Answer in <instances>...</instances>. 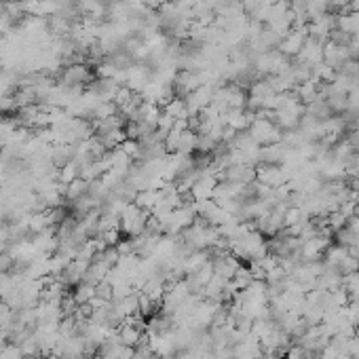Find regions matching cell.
<instances>
[{
  "label": "cell",
  "instance_id": "obj_1",
  "mask_svg": "<svg viewBox=\"0 0 359 359\" xmlns=\"http://www.w3.org/2000/svg\"><path fill=\"white\" fill-rule=\"evenodd\" d=\"M144 338V332L140 326H135L133 322H127L123 328H121V336H119V342H123L125 347H137Z\"/></svg>",
  "mask_w": 359,
  "mask_h": 359
},
{
  "label": "cell",
  "instance_id": "obj_2",
  "mask_svg": "<svg viewBox=\"0 0 359 359\" xmlns=\"http://www.w3.org/2000/svg\"><path fill=\"white\" fill-rule=\"evenodd\" d=\"M353 216H355V218H359V199H357V203H355V210H353Z\"/></svg>",
  "mask_w": 359,
  "mask_h": 359
}]
</instances>
